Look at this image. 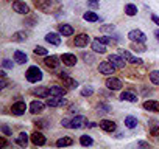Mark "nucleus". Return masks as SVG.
<instances>
[{
    "label": "nucleus",
    "instance_id": "f257e3e1",
    "mask_svg": "<svg viewBox=\"0 0 159 149\" xmlns=\"http://www.w3.org/2000/svg\"><path fill=\"white\" fill-rule=\"evenodd\" d=\"M25 78H27V81H28V83L36 84V83L42 81L44 74H42V70H41L38 65H31V67L27 70V73H25Z\"/></svg>",
    "mask_w": 159,
    "mask_h": 149
},
{
    "label": "nucleus",
    "instance_id": "f03ea898",
    "mask_svg": "<svg viewBox=\"0 0 159 149\" xmlns=\"http://www.w3.org/2000/svg\"><path fill=\"white\" fill-rule=\"evenodd\" d=\"M44 65L48 68V70H56V68H59V65H61V57L59 56H56V54H47V56H44Z\"/></svg>",
    "mask_w": 159,
    "mask_h": 149
},
{
    "label": "nucleus",
    "instance_id": "7ed1b4c3",
    "mask_svg": "<svg viewBox=\"0 0 159 149\" xmlns=\"http://www.w3.org/2000/svg\"><path fill=\"white\" fill-rule=\"evenodd\" d=\"M89 123H88V118L83 117V115H76L70 120V129H83L86 127Z\"/></svg>",
    "mask_w": 159,
    "mask_h": 149
},
{
    "label": "nucleus",
    "instance_id": "20e7f679",
    "mask_svg": "<svg viewBox=\"0 0 159 149\" xmlns=\"http://www.w3.org/2000/svg\"><path fill=\"white\" fill-rule=\"evenodd\" d=\"M58 76H59V79L62 81V84L67 87V89H76L80 84H78V81L76 79H73V78H70L69 76V74L67 73H64V71H61L59 74H58Z\"/></svg>",
    "mask_w": 159,
    "mask_h": 149
},
{
    "label": "nucleus",
    "instance_id": "39448f33",
    "mask_svg": "<svg viewBox=\"0 0 159 149\" xmlns=\"http://www.w3.org/2000/svg\"><path fill=\"white\" fill-rule=\"evenodd\" d=\"M89 44H91V36L86 34V33L78 34V36H75V39H73V45H75V47H80V48L88 47Z\"/></svg>",
    "mask_w": 159,
    "mask_h": 149
},
{
    "label": "nucleus",
    "instance_id": "423d86ee",
    "mask_svg": "<svg viewBox=\"0 0 159 149\" xmlns=\"http://www.w3.org/2000/svg\"><path fill=\"white\" fill-rule=\"evenodd\" d=\"M45 104H47L48 107H62V106L67 104V100H64L62 96H53V95H50V96L47 98Z\"/></svg>",
    "mask_w": 159,
    "mask_h": 149
},
{
    "label": "nucleus",
    "instance_id": "0eeeda50",
    "mask_svg": "<svg viewBox=\"0 0 159 149\" xmlns=\"http://www.w3.org/2000/svg\"><path fill=\"white\" fill-rule=\"evenodd\" d=\"M13 10L17 14H25V16L30 14V6L25 2H20V0H14V2H13Z\"/></svg>",
    "mask_w": 159,
    "mask_h": 149
},
{
    "label": "nucleus",
    "instance_id": "6e6552de",
    "mask_svg": "<svg viewBox=\"0 0 159 149\" xmlns=\"http://www.w3.org/2000/svg\"><path fill=\"white\" fill-rule=\"evenodd\" d=\"M128 39H129L131 42H145V40H147V36H145V33L140 31V30H131V31L128 33Z\"/></svg>",
    "mask_w": 159,
    "mask_h": 149
},
{
    "label": "nucleus",
    "instance_id": "1a4fd4ad",
    "mask_svg": "<svg viewBox=\"0 0 159 149\" xmlns=\"http://www.w3.org/2000/svg\"><path fill=\"white\" fill-rule=\"evenodd\" d=\"M25 110H27V103H25V101H16V103L11 106V113L16 115V117L24 115Z\"/></svg>",
    "mask_w": 159,
    "mask_h": 149
},
{
    "label": "nucleus",
    "instance_id": "9d476101",
    "mask_svg": "<svg viewBox=\"0 0 159 149\" xmlns=\"http://www.w3.org/2000/svg\"><path fill=\"white\" fill-rule=\"evenodd\" d=\"M114 70H116V67H114L109 61H103V62H100V65H98V71H100L102 74H106V76H109V74H114Z\"/></svg>",
    "mask_w": 159,
    "mask_h": 149
},
{
    "label": "nucleus",
    "instance_id": "9b49d317",
    "mask_svg": "<svg viewBox=\"0 0 159 149\" xmlns=\"http://www.w3.org/2000/svg\"><path fill=\"white\" fill-rule=\"evenodd\" d=\"M45 103H42V101H39V100H34V101H31V104H30V113H33V115H38V113H42L44 110H45Z\"/></svg>",
    "mask_w": 159,
    "mask_h": 149
},
{
    "label": "nucleus",
    "instance_id": "f8f14e48",
    "mask_svg": "<svg viewBox=\"0 0 159 149\" xmlns=\"http://www.w3.org/2000/svg\"><path fill=\"white\" fill-rule=\"evenodd\" d=\"M108 61L116 67V68H119V70H122V68H125V59L120 56V54H109V57H108Z\"/></svg>",
    "mask_w": 159,
    "mask_h": 149
},
{
    "label": "nucleus",
    "instance_id": "ddd939ff",
    "mask_svg": "<svg viewBox=\"0 0 159 149\" xmlns=\"http://www.w3.org/2000/svg\"><path fill=\"white\" fill-rule=\"evenodd\" d=\"M105 86H106V89H109L111 92L120 90V89L123 87L122 81H120V79H117V78H108V79H106V83H105Z\"/></svg>",
    "mask_w": 159,
    "mask_h": 149
},
{
    "label": "nucleus",
    "instance_id": "4468645a",
    "mask_svg": "<svg viewBox=\"0 0 159 149\" xmlns=\"http://www.w3.org/2000/svg\"><path fill=\"white\" fill-rule=\"evenodd\" d=\"M30 140H31V143H33L34 146H44V144L47 143V138H45V135H44L42 132H38V130L31 134Z\"/></svg>",
    "mask_w": 159,
    "mask_h": 149
},
{
    "label": "nucleus",
    "instance_id": "2eb2a0df",
    "mask_svg": "<svg viewBox=\"0 0 159 149\" xmlns=\"http://www.w3.org/2000/svg\"><path fill=\"white\" fill-rule=\"evenodd\" d=\"M120 56L126 61V62H129V64H137V65H142L143 64V61L142 59H139V57H134L128 50H120Z\"/></svg>",
    "mask_w": 159,
    "mask_h": 149
},
{
    "label": "nucleus",
    "instance_id": "dca6fc26",
    "mask_svg": "<svg viewBox=\"0 0 159 149\" xmlns=\"http://www.w3.org/2000/svg\"><path fill=\"white\" fill-rule=\"evenodd\" d=\"M31 93L38 98H48L50 96V87L47 86H41V87H34L31 90Z\"/></svg>",
    "mask_w": 159,
    "mask_h": 149
},
{
    "label": "nucleus",
    "instance_id": "f3484780",
    "mask_svg": "<svg viewBox=\"0 0 159 149\" xmlns=\"http://www.w3.org/2000/svg\"><path fill=\"white\" fill-rule=\"evenodd\" d=\"M45 40L48 42V44H52V45H55V47H58V45H61V33H47L45 34Z\"/></svg>",
    "mask_w": 159,
    "mask_h": 149
},
{
    "label": "nucleus",
    "instance_id": "a211bd4d",
    "mask_svg": "<svg viewBox=\"0 0 159 149\" xmlns=\"http://www.w3.org/2000/svg\"><path fill=\"white\" fill-rule=\"evenodd\" d=\"M61 61H62V64H64L66 67H73V65L78 62L76 56L72 54V53H64V54L61 56Z\"/></svg>",
    "mask_w": 159,
    "mask_h": 149
},
{
    "label": "nucleus",
    "instance_id": "6ab92c4d",
    "mask_svg": "<svg viewBox=\"0 0 159 149\" xmlns=\"http://www.w3.org/2000/svg\"><path fill=\"white\" fill-rule=\"evenodd\" d=\"M58 33H61V36H66L67 37V36H72L75 33V30L69 23H61V25H58Z\"/></svg>",
    "mask_w": 159,
    "mask_h": 149
},
{
    "label": "nucleus",
    "instance_id": "aec40b11",
    "mask_svg": "<svg viewBox=\"0 0 159 149\" xmlns=\"http://www.w3.org/2000/svg\"><path fill=\"white\" fill-rule=\"evenodd\" d=\"M100 127L105 130V132H114L117 129V124L112 121V120H102L100 121Z\"/></svg>",
    "mask_w": 159,
    "mask_h": 149
},
{
    "label": "nucleus",
    "instance_id": "412c9836",
    "mask_svg": "<svg viewBox=\"0 0 159 149\" xmlns=\"http://www.w3.org/2000/svg\"><path fill=\"white\" fill-rule=\"evenodd\" d=\"M142 107L148 112H159V101H154V100H147Z\"/></svg>",
    "mask_w": 159,
    "mask_h": 149
},
{
    "label": "nucleus",
    "instance_id": "4be33fe9",
    "mask_svg": "<svg viewBox=\"0 0 159 149\" xmlns=\"http://www.w3.org/2000/svg\"><path fill=\"white\" fill-rule=\"evenodd\" d=\"M91 47H92V50H94L95 53H100V54L106 53V45H105L103 42H100L98 39L92 40V42H91Z\"/></svg>",
    "mask_w": 159,
    "mask_h": 149
},
{
    "label": "nucleus",
    "instance_id": "5701e85b",
    "mask_svg": "<svg viewBox=\"0 0 159 149\" xmlns=\"http://www.w3.org/2000/svg\"><path fill=\"white\" fill-rule=\"evenodd\" d=\"M66 93H67L66 86L64 87H61V86H52L50 87V95H53V96H66Z\"/></svg>",
    "mask_w": 159,
    "mask_h": 149
},
{
    "label": "nucleus",
    "instance_id": "b1692460",
    "mask_svg": "<svg viewBox=\"0 0 159 149\" xmlns=\"http://www.w3.org/2000/svg\"><path fill=\"white\" fill-rule=\"evenodd\" d=\"M120 101H128V103H137V96L133 93V92H122L120 93Z\"/></svg>",
    "mask_w": 159,
    "mask_h": 149
},
{
    "label": "nucleus",
    "instance_id": "393cba45",
    "mask_svg": "<svg viewBox=\"0 0 159 149\" xmlns=\"http://www.w3.org/2000/svg\"><path fill=\"white\" fill-rule=\"evenodd\" d=\"M27 61H28V56H27L24 51H20V50H16V51H14V62H16V64H20V65H22V64H25Z\"/></svg>",
    "mask_w": 159,
    "mask_h": 149
},
{
    "label": "nucleus",
    "instance_id": "a878e982",
    "mask_svg": "<svg viewBox=\"0 0 159 149\" xmlns=\"http://www.w3.org/2000/svg\"><path fill=\"white\" fill-rule=\"evenodd\" d=\"M148 129H150V134L157 137L159 135V121L157 120H148Z\"/></svg>",
    "mask_w": 159,
    "mask_h": 149
},
{
    "label": "nucleus",
    "instance_id": "bb28decb",
    "mask_svg": "<svg viewBox=\"0 0 159 149\" xmlns=\"http://www.w3.org/2000/svg\"><path fill=\"white\" fill-rule=\"evenodd\" d=\"M16 143H17L20 147H27V146H28V134H27V132H20L19 137L16 138Z\"/></svg>",
    "mask_w": 159,
    "mask_h": 149
},
{
    "label": "nucleus",
    "instance_id": "cd10ccee",
    "mask_svg": "<svg viewBox=\"0 0 159 149\" xmlns=\"http://www.w3.org/2000/svg\"><path fill=\"white\" fill-rule=\"evenodd\" d=\"M73 144V140L70 137H61L56 140V146L58 147H66V146H72Z\"/></svg>",
    "mask_w": 159,
    "mask_h": 149
},
{
    "label": "nucleus",
    "instance_id": "c85d7f7f",
    "mask_svg": "<svg viewBox=\"0 0 159 149\" xmlns=\"http://www.w3.org/2000/svg\"><path fill=\"white\" fill-rule=\"evenodd\" d=\"M133 51L136 53H143L147 51V47H145V42H131V47H129Z\"/></svg>",
    "mask_w": 159,
    "mask_h": 149
},
{
    "label": "nucleus",
    "instance_id": "c756f323",
    "mask_svg": "<svg viewBox=\"0 0 159 149\" xmlns=\"http://www.w3.org/2000/svg\"><path fill=\"white\" fill-rule=\"evenodd\" d=\"M36 6L42 11H48L52 8V0H36Z\"/></svg>",
    "mask_w": 159,
    "mask_h": 149
},
{
    "label": "nucleus",
    "instance_id": "7c9ffc66",
    "mask_svg": "<svg viewBox=\"0 0 159 149\" xmlns=\"http://www.w3.org/2000/svg\"><path fill=\"white\" fill-rule=\"evenodd\" d=\"M83 19H84L86 22H98V20H100L98 14L94 13V11H88V13H84V14H83Z\"/></svg>",
    "mask_w": 159,
    "mask_h": 149
},
{
    "label": "nucleus",
    "instance_id": "2f4dec72",
    "mask_svg": "<svg viewBox=\"0 0 159 149\" xmlns=\"http://www.w3.org/2000/svg\"><path fill=\"white\" fill-rule=\"evenodd\" d=\"M137 124H139V121H137L136 117H131V115L125 117V126H126L128 129H134Z\"/></svg>",
    "mask_w": 159,
    "mask_h": 149
},
{
    "label": "nucleus",
    "instance_id": "473e14b6",
    "mask_svg": "<svg viewBox=\"0 0 159 149\" xmlns=\"http://www.w3.org/2000/svg\"><path fill=\"white\" fill-rule=\"evenodd\" d=\"M125 14L129 16V17L136 16V14H137V6H136L134 3H126V5H125Z\"/></svg>",
    "mask_w": 159,
    "mask_h": 149
},
{
    "label": "nucleus",
    "instance_id": "72a5a7b5",
    "mask_svg": "<svg viewBox=\"0 0 159 149\" xmlns=\"http://www.w3.org/2000/svg\"><path fill=\"white\" fill-rule=\"evenodd\" d=\"M27 39H28V34L25 31H16L13 34V40L14 42H25Z\"/></svg>",
    "mask_w": 159,
    "mask_h": 149
},
{
    "label": "nucleus",
    "instance_id": "f704fd0d",
    "mask_svg": "<svg viewBox=\"0 0 159 149\" xmlns=\"http://www.w3.org/2000/svg\"><path fill=\"white\" fill-rule=\"evenodd\" d=\"M111 110H112V107L109 104H106V103L97 104V113H109Z\"/></svg>",
    "mask_w": 159,
    "mask_h": 149
},
{
    "label": "nucleus",
    "instance_id": "c9c22d12",
    "mask_svg": "<svg viewBox=\"0 0 159 149\" xmlns=\"http://www.w3.org/2000/svg\"><path fill=\"white\" fill-rule=\"evenodd\" d=\"M80 144H81V146H92L94 140L89 135H81V137H80Z\"/></svg>",
    "mask_w": 159,
    "mask_h": 149
},
{
    "label": "nucleus",
    "instance_id": "e433bc0d",
    "mask_svg": "<svg viewBox=\"0 0 159 149\" xmlns=\"http://www.w3.org/2000/svg\"><path fill=\"white\" fill-rule=\"evenodd\" d=\"M81 59L86 62V64H94L97 59H95V54H92V53H81Z\"/></svg>",
    "mask_w": 159,
    "mask_h": 149
},
{
    "label": "nucleus",
    "instance_id": "4c0bfd02",
    "mask_svg": "<svg viewBox=\"0 0 159 149\" xmlns=\"http://www.w3.org/2000/svg\"><path fill=\"white\" fill-rule=\"evenodd\" d=\"M150 81H151L154 86H159V70L150 71Z\"/></svg>",
    "mask_w": 159,
    "mask_h": 149
},
{
    "label": "nucleus",
    "instance_id": "58836bf2",
    "mask_svg": "<svg viewBox=\"0 0 159 149\" xmlns=\"http://www.w3.org/2000/svg\"><path fill=\"white\" fill-rule=\"evenodd\" d=\"M0 132H2L3 135H7V137L13 135V130H11V127L8 124H0Z\"/></svg>",
    "mask_w": 159,
    "mask_h": 149
},
{
    "label": "nucleus",
    "instance_id": "ea45409f",
    "mask_svg": "<svg viewBox=\"0 0 159 149\" xmlns=\"http://www.w3.org/2000/svg\"><path fill=\"white\" fill-rule=\"evenodd\" d=\"M80 93H81V96H92L94 95V89L91 86H86V87L81 89V92H80Z\"/></svg>",
    "mask_w": 159,
    "mask_h": 149
},
{
    "label": "nucleus",
    "instance_id": "a19ab883",
    "mask_svg": "<svg viewBox=\"0 0 159 149\" xmlns=\"http://www.w3.org/2000/svg\"><path fill=\"white\" fill-rule=\"evenodd\" d=\"M33 51H34V54H38V56H47V54H48V50H45L44 47H39V45H36Z\"/></svg>",
    "mask_w": 159,
    "mask_h": 149
},
{
    "label": "nucleus",
    "instance_id": "79ce46f5",
    "mask_svg": "<svg viewBox=\"0 0 159 149\" xmlns=\"http://www.w3.org/2000/svg\"><path fill=\"white\" fill-rule=\"evenodd\" d=\"M100 31H102V33H114V31H116V27L106 23V25H102V27H100Z\"/></svg>",
    "mask_w": 159,
    "mask_h": 149
},
{
    "label": "nucleus",
    "instance_id": "37998d69",
    "mask_svg": "<svg viewBox=\"0 0 159 149\" xmlns=\"http://www.w3.org/2000/svg\"><path fill=\"white\" fill-rule=\"evenodd\" d=\"M100 42H103L105 45H109V44H112L116 39H112V37H109V36H100V37H97Z\"/></svg>",
    "mask_w": 159,
    "mask_h": 149
},
{
    "label": "nucleus",
    "instance_id": "c03bdc74",
    "mask_svg": "<svg viewBox=\"0 0 159 149\" xmlns=\"http://www.w3.org/2000/svg\"><path fill=\"white\" fill-rule=\"evenodd\" d=\"M2 67L10 70V68H13V67H14V62H13L11 59H3V61H2Z\"/></svg>",
    "mask_w": 159,
    "mask_h": 149
},
{
    "label": "nucleus",
    "instance_id": "a18cd8bd",
    "mask_svg": "<svg viewBox=\"0 0 159 149\" xmlns=\"http://www.w3.org/2000/svg\"><path fill=\"white\" fill-rule=\"evenodd\" d=\"M38 22V19L36 17H28L27 20H25V25H28V27H34V23Z\"/></svg>",
    "mask_w": 159,
    "mask_h": 149
},
{
    "label": "nucleus",
    "instance_id": "49530a36",
    "mask_svg": "<svg viewBox=\"0 0 159 149\" xmlns=\"http://www.w3.org/2000/svg\"><path fill=\"white\" fill-rule=\"evenodd\" d=\"M70 120H72V118H62V121H61V126H62V127H67V129H70Z\"/></svg>",
    "mask_w": 159,
    "mask_h": 149
},
{
    "label": "nucleus",
    "instance_id": "de8ad7c7",
    "mask_svg": "<svg viewBox=\"0 0 159 149\" xmlns=\"http://www.w3.org/2000/svg\"><path fill=\"white\" fill-rule=\"evenodd\" d=\"M8 84H10V81H8L7 78H2V79H0V89H2V90H3V89H7V86H8Z\"/></svg>",
    "mask_w": 159,
    "mask_h": 149
},
{
    "label": "nucleus",
    "instance_id": "09e8293b",
    "mask_svg": "<svg viewBox=\"0 0 159 149\" xmlns=\"http://www.w3.org/2000/svg\"><path fill=\"white\" fill-rule=\"evenodd\" d=\"M7 146H8V141L3 137H0V147H7Z\"/></svg>",
    "mask_w": 159,
    "mask_h": 149
},
{
    "label": "nucleus",
    "instance_id": "8fccbe9b",
    "mask_svg": "<svg viewBox=\"0 0 159 149\" xmlns=\"http://www.w3.org/2000/svg\"><path fill=\"white\" fill-rule=\"evenodd\" d=\"M89 6L91 8H98V2H95V0H89Z\"/></svg>",
    "mask_w": 159,
    "mask_h": 149
},
{
    "label": "nucleus",
    "instance_id": "3c124183",
    "mask_svg": "<svg viewBox=\"0 0 159 149\" xmlns=\"http://www.w3.org/2000/svg\"><path fill=\"white\" fill-rule=\"evenodd\" d=\"M151 20H153V22H154V23L159 27V17H157L156 14H151Z\"/></svg>",
    "mask_w": 159,
    "mask_h": 149
},
{
    "label": "nucleus",
    "instance_id": "603ef678",
    "mask_svg": "<svg viewBox=\"0 0 159 149\" xmlns=\"http://www.w3.org/2000/svg\"><path fill=\"white\" fill-rule=\"evenodd\" d=\"M137 144H139L140 147H150V144H148L147 141H137Z\"/></svg>",
    "mask_w": 159,
    "mask_h": 149
},
{
    "label": "nucleus",
    "instance_id": "864d4df0",
    "mask_svg": "<svg viewBox=\"0 0 159 149\" xmlns=\"http://www.w3.org/2000/svg\"><path fill=\"white\" fill-rule=\"evenodd\" d=\"M0 76H2V78H7V73H5V70L0 71Z\"/></svg>",
    "mask_w": 159,
    "mask_h": 149
},
{
    "label": "nucleus",
    "instance_id": "5fc2aeb1",
    "mask_svg": "<svg viewBox=\"0 0 159 149\" xmlns=\"http://www.w3.org/2000/svg\"><path fill=\"white\" fill-rule=\"evenodd\" d=\"M95 126H97V123H89L88 124V127H95Z\"/></svg>",
    "mask_w": 159,
    "mask_h": 149
},
{
    "label": "nucleus",
    "instance_id": "6e6d98bb",
    "mask_svg": "<svg viewBox=\"0 0 159 149\" xmlns=\"http://www.w3.org/2000/svg\"><path fill=\"white\" fill-rule=\"evenodd\" d=\"M154 36H156V39L159 40V30H156V31H154Z\"/></svg>",
    "mask_w": 159,
    "mask_h": 149
},
{
    "label": "nucleus",
    "instance_id": "4d7b16f0",
    "mask_svg": "<svg viewBox=\"0 0 159 149\" xmlns=\"http://www.w3.org/2000/svg\"><path fill=\"white\" fill-rule=\"evenodd\" d=\"M95 2H100V0H95Z\"/></svg>",
    "mask_w": 159,
    "mask_h": 149
}]
</instances>
